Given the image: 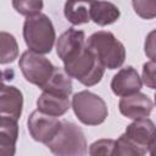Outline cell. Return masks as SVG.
<instances>
[{
  "label": "cell",
  "mask_w": 156,
  "mask_h": 156,
  "mask_svg": "<svg viewBox=\"0 0 156 156\" xmlns=\"http://www.w3.org/2000/svg\"><path fill=\"white\" fill-rule=\"evenodd\" d=\"M23 38L29 51L39 55L49 54L56 40L51 20L44 13L27 17L23 24Z\"/></svg>",
  "instance_id": "obj_1"
},
{
  "label": "cell",
  "mask_w": 156,
  "mask_h": 156,
  "mask_svg": "<svg viewBox=\"0 0 156 156\" xmlns=\"http://www.w3.org/2000/svg\"><path fill=\"white\" fill-rule=\"evenodd\" d=\"M46 146L54 156H87L88 154V144L83 130L68 121H61L57 133Z\"/></svg>",
  "instance_id": "obj_2"
},
{
  "label": "cell",
  "mask_w": 156,
  "mask_h": 156,
  "mask_svg": "<svg viewBox=\"0 0 156 156\" xmlns=\"http://www.w3.org/2000/svg\"><path fill=\"white\" fill-rule=\"evenodd\" d=\"M85 43L105 68L116 69L124 63L126 48L111 32H95Z\"/></svg>",
  "instance_id": "obj_3"
},
{
  "label": "cell",
  "mask_w": 156,
  "mask_h": 156,
  "mask_svg": "<svg viewBox=\"0 0 156 156\" xmlns=\"http://www.w3.org/2000/svg\"><path fill=\"white\" fill-rule=\"evenodd\" d=\"M63 65L65 72L71 78H76L85 87H93L98 84L105 73V67L95 56V54L87 46V43L84 49L76 57Z\"/></svg>",
  "instance_id": "obj_4"
},
{
  "label": "cell",
  "mask_w": 156,
  "mask_h": 156,
  "mask_svg": "<svg viewBox=\"0 0 156 156\" xmlns=\"http://www.w3.org/2000/svg\"><path fill=\"white\" fill-rule=\"evenodd\" d=\"M71 105L77 118L85 126H99L105 122L108 115L106 102L99 95L88 90L76 93Z\"/></svg>",
  "instance_id": "obj_5"
},
{
  "label": "cell",
  "mask_w": 156,
  "mask_h": 156,
  "mask_svg": "<svg viewBox=\"0 0 156 156\" xmlns=\"http://www.w3.org/2000/svg\"><path fill=\"white\" fill-rule=\"evenodd\" d=\"M18 66L26 80L39 87L40 89H43V87L48 83L55 68V66L46 57L29 50L21 55Z\"/></svg>",
  "instance_id": "obj_6"
},
{
  "label": "cell",
  "mask_w": 156,
  "mask_h": 156,
  "mask_svg": "<svg viewBox=\"0 0 156 156\" xmlns=\"http://www.w3.org/2000/svg\"><path fill=\"white\" fill-rule=\"evenodd\" d=\"M122 136L146 155L155 145V124L147 117L135 119L126 128Z\"/></svg>",
  "instance_id": "obj_7"
},
{
  "label": "cell",
  "mask_w": 156,
  "mask_h": 156,
  "mask_svg": "<svg viewBox=\"0 0 156 156\" xmlns=\"http://www.w3.org/2000/svg\"><path fill=\"white\" fill-rule=\"evenodd\" d=\"M60 124H61V121H58L56 117L48 116L45 113L39 112L38 110L33 111L27 121L30 136L35 141L43 143L45 145L57 133Z\"/></svg>",
  "instance_id": "obj_8"
},
{
  "label": "cell",
  "mask_w": 156,
  "mask_h": 156,
  "mask_svg": "<svg viewBox=\"0 0 156 156\" xmlns=\"http://www.w3.org/2000/svg\"><path fill=\"white\" fill-rule=\"evenodd\" d=\"M119 112L130 119H140L150 116L154 108L152 100L143 93H135L128 96H123L118 104Z\"/></svg>",
  "instance_id": "obj_9"
},
{
  "label": "cell",
  "mask_w": 156,
  "mask_h": 156,
  "mask_svg": "<svg viewBox=\"0 0 156 156\" xmlns=\"http://www.w3.org/2000/svg\"><path fill=\"white\" fill-rule=\"evenodd\" d=\"M85 46V34L83 30L69 28L63 32L56 43L57 56L63 63L76 57Z\"/></svg>",
  "instance_id": "obj_10"
},
{
  "label": "cell",
  "mask_w": 156,
  "mask_h": 156,
  "mask_svg": "<svg viewBox=\"0 0 156 156\" xmlns=\"http://www.w3.org/2000/svg\"><path fill=\"white\" fill-rule=\"evenodd\" d=\"M143 87L141 78L135 68L127 66L121 68L111 80V89L117 96H128L135 93H139Z\"/></svg>",
  "instance_id": "obj_11"
},
{
  "label": "cell",
  "mask_w": 156,
  "mask_h": 156,
  "mask_svg": "<svg viewBox=\"0 0 156 156\" xmlns=\"http://www.w3.org/2000/svg\"><path fill=\"white\" fill-rule=\"evenodd\" d=\"M23 95L13 85H5L0 90V116L18 119L22 115Z\"/></svg>",
  "instance_id": "obj_12"
},
{
  "label": "cell",
  "mask_w": 156,
  "mask_h": 156,
  "mask_svg": "<svg viewBox=\"0 0 156 156\" xmlns=\"http://www.w3.org/2000/svg\"><path fill=\"white\" fill-rule=\"evenodd\" d=\"M37 107L39 112L57 118L60 116H63L68 111V108L71 107V102L68 98L43 91L37 100Z\"/></svg>",
  "instance_id": "obj_13"
},
{
  "label": "cell",
  "mask_w": 156,
  "mask_h": 156,
  "mask_svg": "<svg viewBox=\"0 0 156 156\" xmlns=\"http://www.w3.org/2000/svg\"><path fill=\"white\" fill-rule=\"evenodd\" d=\"M119 16H121L119 9L112 2H105V1L89 2V17L94 23L101 27L115 23L119 18Z\"/></svg>",
  "instance_id": "obj_14"
},
{
  "label": "cell",
  "mask_w": 156,
  "mask_h": 156,
  "mask_svg": "<svg viewBox=\"0 0 156 156\" xmlns=\"http://www.w3.org/2000/svg\"><path fill=\"white\" fill-rule=\"evenodd\" d=\"M72 89H73L72 78L65 72L63 68L55 67L50 79L43 87L41 90L45 93H49V94L68 98L72 94Z\"/></svg>",
  "instance_id": "obj_15"
},
{
  "label": "cell",
  "mask_w": 156,
  "mask_h": 156,
  "mask_svg": "<svg viewBox=\"0 0 156 156\" xmlns=\"http://www.w3.org/2000/svg\"><path fill=\"white\" fill-rule=\"evenodd\" d=\"M65 17L73 26H79L88 23L90 21L89 17V2L82 1H67L63 9Z\"/></svg>",
  "instance_id": "obj_16"
},
{
  "label": "cell",
  "mask_w": 156,
  "mask_h": 156,
  "mask_svg": "<svg viewBox=\"0 0 156 156\" xmlns=\"http://www.w3.org/2000/svg\"><path fill=\"white\" fill-rule=\"evenodd\" d=\"M17 57L18 44L16 38L7 32H0V65L11 63Z\"/></svg>",
  "instance_id": "obj_17"
},
{
  "label": "cell",
  "mask_w": 156,
  "mask_h": 156,
  "mask_svg": "<svg viewBox=\"0 0 156 156\" xmlns=\"http://www.w3.org/2000/svg\"><path fill=\"white\" fill-rule=\"evenodd\" d=\"M18 139V123L17 119L0 116V143L5 145H16Z\"/></svg>",
  "instance_id": "obj_18"
},
{
  "label": "cell",
  "mask_w": 156,
  "mask_h": 156,
  "mask_svg": "<svg viewBox=\"0 0 156 156\" xmlns=\"http://www.w3.org/2000/svg\"><path fill=\"white\" fill-rule=\"evenodd\" d=\"M12 6L15 7V10L23 15V16H27V17H32V16H35V15H39L43 6H44V2L43 1H33V0H29V1H12Z\"/></svg>",
  "instance_id": "obj_19"
},
{
  "label": "cell",
  "mask_w": 156,
  "mask_h": 156,
  "mask_svg": "<svg viewBox=\"0 0 156 156\" xmlns=\"http://www.w3.org/2000/svg\"><path fill=\"white\" fill-rule=\"evenodd\" d=\"M115 144L113 139H99L89 146V156H111Z\"/></svg>",
  "instance_id": "obj_20"
},
{
  "label": "cell",
  "mask_w": 156,
  "mask_h": 156,
  "mask_svg": "<svg viewBox=\"0 0 156 156\" xmlns=\"http://www.w3.org/2000/svg\"><path fill=\"white\" fill-rule=\"evenodd\" d=\"M111 156H145L138 147L132 145L122 135L116 140L115 149Z\"/></svg>",
  "instance_id": "obj_21"
},
{
  "label": "cell",
  "mask_w": 156,
  "mask_h": 156,
  "mask_svg": "<svg viewBox=\"0 0 156 156\" xmlns=\"http://www.w3.org/2000/svg\"><path fill=\"white\" fill-rule=\"evenodd\" d=\"M132 5L141 18L151 20L156 15V1H133Z\"/></svg>",
  "instance_id": "obj_22"
},
{
  "label": "cell",
  "mask_w": 156,
  "mask_h": 156,
  "mask_svg": "<svg viewBox=\"0 0 156 156\" xmlns=\"http://www.w3.org/2000/svg\"><path fill=\"white\" fill-rule=\"evenodd\" d=\"M155 68L156 65L154 61H149L143 66L141 82H144L150 89H155Z\"/></svg>",
  "instance_id": "obj_23"
},
{
  "label": "cell",
  "mask_w": 156,
  "mask_h": 156,
  "mask_svg": "<svg viewBox=\"0 0 156 156\" xmlns=\"http://www.w3.org/2000/svg\"><path fill=\"white\" fill-rule=\"evenodd\" d=\"M16 145H5L0 143V156H15Z\"/></svg>",
  "instance_id": "obj_24"
},
{
  "label": "cell",
  "mask_w": 156,
  "mask_h": 156,
  "mask_svg": "<svg viewBox=\"0 0 156 156\" xmlns=\"http://www.w3.org/2000/svg\"><path fill=\"white\" fill-rule=\"evenodd\" d=\"M5 79H7V78L5 77V73H4L2 71H0V90L5 87V84H4V80H5Z\"/></svg>",
  "instance_id": "obj_25"
}]
</instances>
